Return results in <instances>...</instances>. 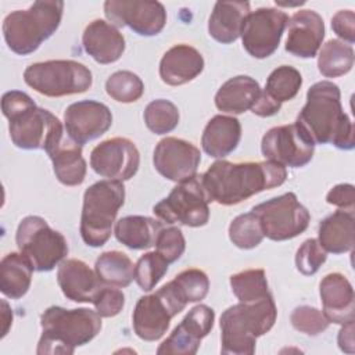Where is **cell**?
Segmentation results:
<instances>
[{
  "instance_id": "6da1fadb",
  "label": "cell",
  "mask_w": 355,
  "mask_h": 355,
  "mask_svg": "<svg viewBox=\"0 0 355 355\" xmlns=\"http://www.w3.org/2000/svg\"><path fill=\"white\" fill-rule=\"evenodd\" d=\"M209 202L236 205L269 189L282 186L287 179L286 166L273 161L229 162L215 161L198 176Z\"/></svg>"
},
{
  "instance_id": "7a4b0ae2",
  "label": "cell",
  "mask_w": 355,
  "mask_h": 355,
  "mask_svg": "<svg viewBox=\"0 0 355 355\" xmlns=\"http://www.w3.org/2000/svg\"><path fill=\"white\" fill-rule=\"evenodd\" d=\"M298 125L315 144H331L340 150H352L354 125L341 107V93L336 83L322 80L306 92V103L300 111Z\"/></svg>"
},
{
  "instance_id": "3957f363",
  "label": "cell",
  "mask_w": 355,
  "mask_h": 355,
  "mask_svg": "<svg viewBox=\"0 0 355 355\" xmlns=\"http://www.w3.org/2000/svg\"><path fill=\"white\" fill-rule=\"evenodd\" d=\"M277 318L273 297L229 306L220 316V352L252 355L257 338L268 333Z\"/></svg>"
},
{
  "instance_id": "277c9868",
  "label": "cell",
  "mask_w": 355,
  "mask_h": 355,
  "mask_svg": "<svg viewBox=\"0 0 355 355\" xmlns=\"http://www.w3.org/2000/svg\"><path fill=\"white\" fill-rule=\"evenodd\" d=\"M42 336L36 352L73 354L76 347L90 343L101 330V316L96 309L50 306L40 315Z\"/></svg>"
},
{
  "instance_id": "5b68a950",
  "label": "cell",
  "mask_w": 355,
  "mask_h": 355,
  "mask_svg": "<svg viewBox=\"0 0 355 355\" xmlns=\"http://www.w3.org/2000/svg\"><path fill=\"white\" fill-rule=\"evenodd\" d=\"M61 0H39L26 10H15L3 21V36L11 51L26 55L53 36L62 18Z\"/></svg>"
},
{
  "instance_id": "8992f818",
  "label": "cell",
  "mask_w": 355,
  "mask_h": 355,
  "mask_svg": "<svg viewBox=\"0 0 355 355\" xmlns=\"http://www.w3.org/2000/svg\"><path fill=\"white\" fill-rule=\"evenodd\" d=\"M125 202V186L116 180H100L86 189L80 215V236L90 247L104 245Z\"/></svg>"
},
{
  "instance_id": "52a82bcc",
  "label": "cell",
  "mask_w": 355,
  "mask_h": 355,
  "mask_svg": "<svg viewBox=\"0 0 355 355\" xmlns=\"http://www.w3.org/2000/svg\"><path fill=\"white\" fill-rule=\"evenodd\" d=\"M25 83L46 97H62L85 93L92 87L90 69L73 60L35 62L24 72Z\"/></svg>"
},
{
  "instance_id": "ba28073f",
  "label": "cell",
  "mask_w": 355,
  "mask_h": 355,
  "mask_svg": "<svg viewBox=\"0 0 355 355\" xmlns=\"http://www.w3.org/2000/svg\"><path fill=\"white\" fill-rule=\"evenodd\" d=\"M15 243L19 252L37 272L53 270L68 254L65 237L36 215L25 216L19 222Z\"/></svg>"
},
{
  "instance_id": "9c48e42d",
  "label": "cell",
  "mask_w": 355,
  "mask_h": 355,
  "mask_svg": "<svg viewBox=\"0 0 355 355\" xmlns=\"http://www.w3.org/2000/svg\"><path fill=\"white\" fill-rule=\"evenodd\" d=\"M187 302L173 282H168L155 293L140 297L132 320L136 336L144 341H157L168 330L171 319L186 308Z\"/></svg>"
},
{
  "instance_id": "30bf717a",
  "label": "cell",
  "mask_w": 355,
  "mask_h": 355,
  "mask_svg": "<svg viewBox=\"0 0 355 355\" xmlns=\"http://www.w3.org/2000/svg\"><path fill=\"white\" fill-rule=\"evenodd\" d=\"M259 219L263 236L273 241H284L304 233L311 215L294 193H284L251 209Z\"/></svg>"
},
{
  "instance_id": "8fae6325",
  "label": "cell",
  "mask_w": 355,
  "mask_h": 355,
  "mask_svg": "<svg viewBox=\"0 0 355 355\" xmlns=\"http://www.w3.org/2000/svg\"><path fill=\"white\" fill-rule=\"evenodd\" d=\"M208 202L200 178L196 176L190 180L178 183L168 197L154 205L153 212L165 223L200 227L209 220Z\"/></svg>"
},
{
  "instance_id": "7c38bea8",
  "label": "cell",
  "mask_w": 355,
  "mask_h": 355,
  "mask_svg": "<svg viewBox=\"0 0 355 355\" xmlns=\"http://www.w3.org/2000/svg\"><path fill=\"white\" fill-rule=\"evenodd\" d=\"M261 151L268 161L283 166L301 168L311 162L315 143L297 122L269 129L261 141Z\"/></svg>"
},
{
  "instance_id": "4fadbf2b",
  "label": "cell",
  "mask_w": 355,
  "mask_h": 355,
  "mask_svg": "<svg viewBox=\"0 0 355 355\" xmlns=\"http://www.w3.org/2000/svg\"><path fill=\"white\" fill-rule=\"evenodd\" d=\"M287 24L288 15L283 10L261 7L250 11L240 33L243 47L254 58L272 55L280 44Z\"/></svg>"
},
{
  "instance_id": "5bb4252c",
  "label": "cell",
  "mask_w": 355,
  "mask_h": 355,
  "mask_svg": "<svg viewBox=\"0 0 355 355\" xmlns=\"http://www.w3.org/2000/svg\"><path fill=\"white\" fill-rule=\"evenodd\" d=\"M104 14L114 26H128L140 36H155L166 24V11L159 1L107 0Z\"/></svg>"
},
{
  "instance_id": "9a60e30c",
  "label": "cell",
  "mask_w": 355,
  "mask_h": 355,
  "mask_svg": "<svg viewBox=\"0 0 355 355\" xmlns=\"http://www.w3.org/2000/svg\"><path fill=\"white\" fill-rule=\"evenodd\" d=\"M140 165L135 143L126 137H112L97 144L90 153L92 169L108 180L125 182L133 178Z\"/></svg>"
},
{
  "instance_id": "2e32d148",
  "label": "cell",
  "mask_w": 355,
  "mask_h": 355,
  "mask_svg": "<svg viewBox=\"0 0 355 355\" xmlns=\"http://www.w3.org/2000/svg\"><path fill=\"white\" fill-rule=\"evenodd\" d=\"M200 161V150L193 143L178 137L159 140L153 155V164L157 172L176 183L196 178Z\"/></svg>"
},
{
  "instance_id": "e0dca14e",
  "label": "cell",
  "mask_w": 355,
  "mask_h": 355,
  "mask_svg": "<svg viewBox=\"0 0 355 355\" xmlns=\"http://www.w3.org/2000/svg\"><path fill=\"white\" fill-rule=\"evenodd\" d=\"M8 122L11 141L22 150H44L51 136L62 128L54 114L37 105L14 115Z\"/></svg>"
},
{
  "instance_id": "ac0fdd59",
  "label": "cell",
  "mask_w": 355,
  "mask_h": 355,
  "mask_svg": "<svg viewBox=\"0 0 355 355\" xmlns=\"http://www.w3.org/2000/svg\"><path fill=\"white\" fill-rule=\"evenodd\" d=\"M215 322V312L211 306L200 304L193 306L183 320L172 330L169 337L161 343L157 354H197L201 340L208 336Z\"/></svg>"
},
{
  "instance_id": "d6986e66",
  "label": "cell",
  "mask_w": 355,
  "mask_h": 355,
  "mask_svg": "<svg viewBox=\"0 0 355 355\" xmlns=\"http://www.w3.org/2000/svg\"><path fill=\"white\" fill-rule=\"evenodd\" d=\"M111 125L112 114L110 108L100 101H76L68 105L64 112L65 132L80 146L104 135Z\"/></svg>"
},
{
  "instance_id": "ffe728a7",
  "label": "cell",
  "mask_w": 355,
  "mask_h": 355,
  "mask_svg": "<svg viewBox=\"0 0 355 355\" xmlns=\"http://www.w3.org/2000/svg\"><path fill=\"white\" fill-rule=\"evenodd\" d=\"M53 162L55 178L64 186H79L86 178V161L82 155V146L75 143L64 128L58 129L44 147Z\"/></svg>"
},
{
  "instance_id": "44dd1931",
  "label": "cell",
  "mask_w": 355,
  "mask_h": 355,
  "mask_svg": "<svg viewBox=\"0 0 355 355\" xmlns=\"http://www.w3.org/2000/svg\"><path fill=\"white\" fill-rule=\"evenodd\" d=\"M288 21L286 51L300 58L315 57L324 37L322 17L313 10H300Z\"/></svg>"
},
{
  "instance_id": "7402d4cb",
  "label": "cell",
  "mask_w": 355,
  "mask_h": 355,
  "mask_svg": "<svg viewBox=\"0 0 355 355\" xmlns=\"http://www.w3.org/2000/svg\"><path fill=\"white\" fill-rule=\"evenodd\" d=\"M57 283L62 294L73 302H93L98 291L105 286L96 270L80 259H64L58 265Z\"/></svg>"
},
{
  "instance_id": "603a6c76",
  "label": "cell",
  "mask_w": 355,
  "mask_h": 355,
  "mask_svg": "<svg viewBox=\"0 0 355 355\" xmlns=\"http://www.w3.org/2000/svg\"><path fill=\"white\" fill-rule=\"evenodd\" d=\"M323 313L330 323L344 324L354 320L355 294L349 280L338 273L326 275L319 286Z\"/></svg>"
},
{
  "instance_id": "cb8c5ba5",
  "label": "cell",
  "mask_w": 355,
  "mask_h": 355,
  "mask_svg": "<svg viewBox=\"0 0 355 355\" xmlns=\"http://www.w3.org/2000/svg\"><path fill=\"white\" fill-rule=\"evenodd\" d=\"M82 44L85 51L98 64H112L125 51L123 35L104 19H94L85 28Z\"/></svg>"
},
{
  "instance_id": "d4e9b609",
  "label": "cell",
  "mask_w": 355,
  "mask_h": 355,
  "mask_svg": "<svg viewBox=\"0 0 355 355\" xmlns=\"http://www.w3.org/2000/svg\"><path fill=\"white\" fill-rule=\"evenodd\" d=\"M204 69L201 53L189 44L171 47L159 61V78L169 86H180L196 79Z\"/></svg>"
},
{
  "instance_id": "484cf974",
  "label": "cell",
  "mask_w": 355,
  "mask_h": 355,
  "mask_svg": "<svg viewBox=\"0 0 355 355\" xmlns=\"http://www.w3.org/2000/svg\"><path fill=\"white\" fill-rule=\"evenodd\" d=\"M241 139L240 121L229 115L212 116L201 136L202 150L212 158H223L233 153Z\"/></svg>"
},
{
  "instance_id": "4316f807",
  "label": "cell",
  "mask_w": 355,
  "mask_h": 355,
  "mask_svg": "<svg viewBox=\"0 0 355 355\" xmlns=\"http://www.w3.org/2000/svg\"><path fill=\"white\" fill-rule=\"evenodd\" d=\"M248 14V1H216L208 19L209 36L222 44L236 42Z\"/></svg>"
},
{
  "instance_id": "83f0119b",
  "label": "cell",
  "mask_w": 355,
  "mask_h": 355,
  "mask_svg": "<svg viewBox=\"0 0 355 355\" xmlns=\"http://www.w3.org/2000/svg\"><path fill=\"white\" fill-rule=\"evenodd\" d=\"M318 241L326 252L344 254L355 244L354 211L338 209L319 223Z\"/></svg>"
},
{
  "instance_id": "f1b7e54d",
  "label": "cell",
  "mask_w": 355,
  "mask_h": 355,
  "mask_svg": "<svg viewBox=\"0 0 355 355\" xmlns=\"http://www.w3.org/2000/svg\"><path fill=\"white\" fill-rule=\"evenodd\" d=\"M261 92L259 83L247 75H237L226 80L215 94V105L227 114H243L251 110Z\"/></svg>"
},
{
  "instance_id": "f546056e",
  "label": "cell",
  "mask_w": 355,
  "mask_h": 355,
  "mask_svg": "<svg viewBox=\"0 0 355 355\" xmlns=\"http://www.w3.org/2000/svg\"><path fill=\"white\" fill-rule=\"evenodd\" d=\"M162 229V223L158 219L129 215L115 222L114 234L119 243L130 250H146L155 245L157 237Z\"/></svg>"
},
{
  "instance_id": "4dcf8cb0",
  "label": "cell",
  "mask_w": 355,
  "mask_h": 355,
  "mask_svg": "<svg viewBox=\"0 0 355 355\" xmlns=\"http://www.w3.org/2000/svg\"><path fill=\"white\" fill-rule=\"evenodd\" d=\"M35 269L21 252H8L0 263V290L11 298L24 297L32 283V272Z\"/></svg>"
},
{
  "instance_id": "1f68e13d",
  "label": "cell",
  "mask_w": 355,
  "mask_h": 355,
  "mask_svg": "<svg viewBox=\"0 0 355 355\" xmlns=\"http://www.w3.org/2000/svg\"><path fill=\"white\" fill-rule=\"evenodd\" d=\"M94 270L107 286L128 287L135 279V265L122 251H105L94 263Z\"/></svg>"
},
{
  "instance_id": "d6a6232c",
  "label": "cell",
  "mask_w": 355,
  "mask_h": 355,
  "mask_svg": "<svg viewBox=\"0 0 355 355\" xmlns=\"http://www.w3.org/2000/svg\"><path fill=\"white\" fill-rule=\"evenodd\" d=\"M354 49L351 44L340 40H327L318 55V69L326 78H338L348 73L354 67Z\"/></svg>"
},
{
  "instance_id": "836d02e7",
  "label": "cell",
  "mask_w": 355,
  "mask_h": 355,
  "mask_svg": "<svg viewBox=\"0 0 355 355\" xmlns=\"http://www.w3.org/2000/svg\"><path fill=\"white\" fill-rule=\"evenodd\" d=\"M230 287L240 302H252L272 295L263 269H247L230 276Z\"/></svg>"
},
{
  "instance_id": "e575fe53",
  "label": "cell",
  "mask_w": 355,
  "mask_h": 355,
  "mask_svg": "<svg viewBox=\"0 0 355 355\" xmlns=\"http://www.w3.org/2000/svg\"><path fill=\"white\" fill-rule=\"evenodd\" d=\"M301 85L302 76L300 71L290 65H280L270 72L263 90L282 104L293 100L300 92Z\"/></svg>"
},
{
  "instance_id": "d590c367",
  "label": "cell",
  "mask_w": 355,
  "mask_h": 355,
  "mask_svg": "<svg viewBox=\"0 0 355 355\" xmlns=\"http://www.w3.org/2000/svg\"><path fill=\"white\" fill-rule=\"evenodd\" d=\"M263 237L259 219L252 211L236 216L229 225V239L241 250L255 248L261 244Z\"/></svg>"
},
{
  "instance_id": "8d00e7d4",
  "label": "cell",
  "mask_w": 355,
  "mask_h": 355,
  "mask_svg": "<svg viewBox=\"0 0 355 355\" xmlns=\"http://www.w3.org/2000/svg\"><path fill=\"white\" fill-rule=\"evenodd\" d=\"M146 126L155 135L172 132L179 123L178 107L165 98H157L147 104L143 114Z\"/></svg>"
},
{
  "instance_id": "74e56055",
  "label": "cell",
  "mask_w": 355,
  "mask_h": 355,
  "mask_svg": "<svg viewBox=\"0 0 355 355\" xmlns=\"http://www.w3.org/2000/svg\"><path fill=\"white\" fill-rule=\"evenodd\" d=\"M107 94L123 104L137 101L144 93L143 80L130 71H116L105 82Z\"/></svg>"
},
{
  "instance_id": "f35d334b",
  "label": "cell",
  "mask_w": 355,
  "mask_h": 355,
  "mask_svg": "<svg viewBox=\"0 0 355 355\" xmlns=\"http://www.w3.org/2000/svg\"><path fill=\"white\" fill-rule=\"evenodd\" d=\"M168 262L157 251L143 254L135 265V280L143 291H151L168 272Z\"/></svg>"
},
{
  "instance_id": "ab89813d",
  "label": "cell",
  "mask_w": 355,
  "mask_h": 355,
  "mask_svg": "<svg viewBox=\"0 0 355 355\" xmlns=\"http://www.w3.org/2000/svg\"><path fill=\"white\" fill-rule=\"evenodd\" d=\"M172 282L187 304L204 300L209 290V279L207 273L196 268L180 272Z\"/></svg>"
},
{
  "instance_id": "60d3db41",
  "label": "cell",
  "mask_w": 355,
  "mask_h": 355,
  "mask_svg": "<svg viewBox=\"0 0 355 355\" xmlns=\"http://www.w3.org/2000/svg\"><path fill=\"white\" fill-rule=\"evenodd\" d=\"M290 320L297 331L304 333L306 336H318L323 333L330 324V322L327 320L322 311L309 305L297 306L291 312Z\"/></svg>"
},
{
  "instance_id": "b9f144b4",
  "label": "cell",
  "mask_w": 355,
  "mask_h": 355,
  "mask_svg": "<svg viewBox=\"0 0 355 355\" xmlns=\"http://www.w3.org/2000/svg\"><path fill=\"white\" fill-rule=\"evenodd\" d=\"M327 252L322 248L316 239L305 240L295 254V266L305 276L315 275L326 262Z\"/></svg>"
},
{
  "instance_id": "7bdbcfd3",
  "label": "cell",
  "mask_w": 355,
  "mask_h": 355,
  "mask_svg": "<svg viewBox=\"0 0 355 355\" xmlns=\"http://www.w3.org/2000/svg\"><path fill=\"white\" fill-rule=\"evenodd\" d=\"M157 252L166 259L168 263L176 262L186 250V240L179 227H164L155 241Z\"/></svg>"
},
{
  "instance_id": "ee69618b",
  "label": "cell",
  "mask_w": 355,
  "mask_h": 355,
  "mask_svg": "<svg viewBox=\"0 0 355 355\" xmlns=\"http://www.w3.org/2000/svg\"><path fill=\"white\" fill-rule=\"evenodd\" d=\"M101 318L116 316L125 305V294L114 286H104L92 302Z\"/></svg>"
},
{
  "instance_id": "f6af8a7d",
  "label": "cell",
  "mask_w": 355,
  "mask_h": 355,
  "mask_svg": "<svg viewBox=\"0 0 355 355\" xmlns=\"http://www.w3.org/2000/svg\"><path fill=\"white\" fill-rule=\"evenodd\" d=\"M331 29L343 39V42L352 44L355 42V14L352 10H340L331 18Z\"/></svg>"
},
{
  "instance_id": "bcb514c9",
  "label": "cell",
  "mask_w": 355,
  "mask_h": 355,
  "mask_svg": "<svg viewBox=\"0 0 355 355\" xmlns=\"http://www.w3.org/2000/svg\"><path fill=\"white\" fill-rule=\"evenodd\" d=\"M33 105H36L35 101L26 93L19 90L7 92L1 97V111L7 119Z\"/></svg>"
},
{
  "instance_id": "7dc6e473",
  "label": "cell",
  "mask_w": 355,
  "mask_h": 355,
  "mask_svg": "<svg viewBox=\"0 0 355 355\" xmlns=\"http://www.w3.org/2000/svg\"><path fill=\"white\" fill-rule=\"evenodd\" d=\"M326 201L344 211H354L355 190L349 183H341L334 186L326 196Z\"/></svg>"
},
{
  "instance_id": "c3c4849f",
  "label": "cell",
  "mask_w": 355,
  "mask_h": 355,
  "mask_svg": "<svg viewBox=\"0 0 355 355\" xmlns=\"http://www.w3.org/2000/svg\"><path fill=\"white\" fill-rule=\"evenodd\" d=\"M280 108H282V104L279 101L272 98L265 90H261L258 98L251 107V111L258 116H272L276 112H279Z\"/></svg>"
},
{
  "instance_id": "681fc988",
  "label": "cell",
  "mask_w": 355,
  "mask_h": 355,
  "mask_svg": "<svg viewBox=\"0 0 355 355\" xmlns=\"http://www.w3.org/2000/svg\"><path fill=\"white\" fill-rule=\"evenodd\" d=\"M337 343L343 352L354 354V320L343 324L341 330L338 331Z\"/></svg>"
},
{
  "instance_id": "f907efd6",
  "label": "cell",
  "mask_w": 355,
  "mask_h": 355,
  "mask_svg": "<svg viewBox=\"0 0 355 355\" xmlns=\"http://www.w3.org/2000/svg\"><path fill=\"white\" fill-rule=\"evenodd\" d=\"M1 305H3V312H1V318H3V333H1V337H4V336L8 333L10 326L12 324V312H11L8 304L6 302V300L1 301Z\"/></svg>"
}]
</instances>
